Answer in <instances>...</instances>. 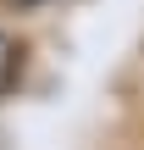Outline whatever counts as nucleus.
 Segmentation results:
<instances>
[{"mask_svg": "<svg viewBox=\"0 0 144 150\" xmlns=\"http://www.w3.org/2000/svg\"><path fill=\"white\" fill-rule=\"evenodd\" d=\"M6 67H11V45H6V33H0V78H6Z\"/></svg>", "mask_w": 144, "mask_h": 150, "instance_id": "nucleus-1", "label": "nucleus"}]
</instances>
